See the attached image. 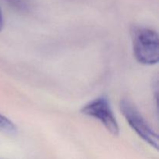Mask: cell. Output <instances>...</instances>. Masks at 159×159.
<instances>
[{
    "label": "cell",
    "mask_w": 159,
    "mask_h": 159,
    "mask_svg": "<svg viewBox=\"0 0 159 159\" xmlns=\"http://www.w3.org/2000/svg\"><path fill=\"white\" fill-rule=\"evenodd\" d=\"M134 54L139 63L156 65L159 61L158 34L146 26H135L131 30Z\"/></svg>",
    "instance_id": "cell-1"
},
{
    "label": "cell",
    "mask_w": 159,
    "mask_h": 159,
    "mask_svg": "<svg viewBox=\"0 0 159 159\" xmlns=\"http://www.w3.org/2000/svg\"><path fill=\"white\" fill-rule=\"evenodd\" d=\"M120 108L123 116L132 130L144 142L158 150L159 142L158 134L141 115L136 106L128 99H124L120 101Z\"/></svg>",
    "instance_id": "cell-2"
},
{
    "label": "cell",
    "mask_w": 159,
    "mask_h": 159,
    "mask_svg": "<svg viewBox=\"0 0 159 159\" xmlns=\"http://www.w3.org/2000/svg\"><path fill=\"white\" fill-rule=\"evenodd\" d=\"M81 113L99 120L113 136L119 135V124L107 96H99L89 102L81 109Z\"/></svg>",
    "instance_id": "cell-3"
},
{
    "label": "cell",
    "mask_w": 159,
    "mask_h": 159,
    "mask_svg": "<svg viewBox=\"0 0 159 159\" xmlns=\"http://www.w3.org/2000/svg\"><path fill=\"white\" fill-rule=\"evenodd\" d=\"M0 132L6 134H15L17 132V127L14 123L1 113H0Z\"/></svg>",
    "instance_id": "cell-4"
},
{
    "label": "cell",
    "mask_w": 159,
    "mask_h": 159,
    "mask_svg": "<svg viewBox=\"0 0 159 159\" xmlns=\"http://www.w3.org/2000/svg\"><path fill=\"white\" fill-rule=\"evenodd\" d=\"M3 27H4V17H3L2 11L0 7V32L2 30Z\"/></svg>",
    "instance_id": "cell-5"
},
{
    "label": "cell",
    "mask_w": 159,
    "mask_h": 159,
    "mask_svg": "<svg viewBox=\"0 0 159 159\" xmlns=\"http://www.w3.org/2000/svg\"><path fill=\"white\" fill-rule=\"evenodd\" d=\"M9 1L10 2L12 5L16 6V7H21L22 6V4L21 2H20V0H9Z\"/></svg>",
    "instance_id": "cell-6"
}]
</instances>
